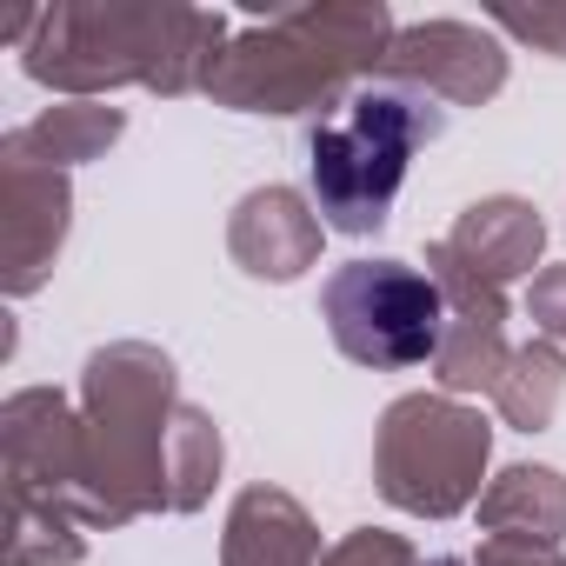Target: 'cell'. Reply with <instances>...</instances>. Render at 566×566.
Segmentation results:
<instances>
[{
  "instance_id": "6da1fadb",
  "label": "cell",
  "mask_w": 566,
  "mask_h": 566,
  "mask_svg": "<svg viewBox=\"0 0 566 566\" xmlns=\"http://www.w3.org/2000/svg\"><path fill=\"white\" fill-rule=\"evenodd\" d=\"M420 140V114L400 94H354L314 134V200L340 233H367L387 220L407 160Z\"/></svg>"
},
{
  "instance_id": "7a4b0ae2",
  "label": "cell",
  "mask_w": 566,
  "mask_h": 566,
  "mask_svg": "<svg viewBox=\"0 0 566 566\" xmlns=\"http://www.w3.org/2000/svg\"><path fill=\"white\" fill-rule=\"evenodd\" d=\"M321 314L340 340L347 360L360 367H420L440 354L447 334V307L427 273H413L407 260H354L327 280Z\"/></svg>"
}]
</instances>
